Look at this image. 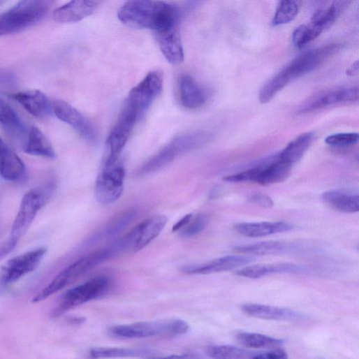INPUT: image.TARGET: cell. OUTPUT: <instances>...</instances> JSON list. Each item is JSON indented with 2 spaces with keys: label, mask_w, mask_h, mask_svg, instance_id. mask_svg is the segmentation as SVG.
<instances>
[{
  "label": "cell",
  "mask_w": 359,
  "mask_h": 359,
  "mask_svg": "<svg viewBox=\"0 0 359 359\" xmlns=\"http://www.w3.org/2000/svg\"><path fill=\"white\" fill-rule=\"evenodd\" d=\"M293 226L283 221L241 223L236 224L234 229L240 235L246 237L258 238L289 232Z\"/></svg>",
  "instance_id": "603a6c76"
},
{
  "label": "cell",
  "mask_w": 359,
  "mask_h": 359,
  "mask_svg": "<svg viewBox=\"0 0 359 359\" xmlns=\"http://www.w3.org/2000/svg\"><path fill=\"white\" fill-rule=\"evenodd\" d=\"M341 8L342 5L336 3L314 13L310 24L307 26L310 42L316 40L334 24L341 13Z\"/></svg>",
  "instance_id": "83f0119b"
},
{
  "label": "cell",
  "mask_w": 359,
  "mask_h": 359,
  "mask_svg": "<svg viewBox=\"0 0 359 359\" xmlns=\"http://www.w3.org/2000/svg\"><path fill=\"white\" fill-rule=\"evenodd\" d=\"M53 113L72 126L85 140L89 142L96 140L97 134L91 122L70 104L62 101L53 102Z\"/></svg>",
  "instance_id": "9a60e30c"
},
{
  "label": "cell",
  "mask_w": 359,
  "mask_h": 359,
  "mask_svg": "<svg viewBox=\"0 0 359 359\" xmlns=\"http://www.w3.org/2000/svg\"><path fill=\"white\" fill-rule=\"evenodd\" d=\"M358 100V87L325 91L312 96L305 101L300 107L299 112L307 113L335 103L355 102Z\"/></svg>",
  "instance_id": "2e32d148"
},
{
  "label": "cell",
  "mask_w": 359,
  "mask_h": 359,
  "mask_svg": "<svg viewBox=\"0 0 359 359\" xmlns=\"http://www.w3.org/2000/svg\"><path fill=\"white\" fill-rule=\"evenodd\" d=\"M358 61H356L346 72V74L350 77H354L358 75Z\"/></svg>",
  "instance_id": "ee69618b"
},
{
  "label": "cell",
  "mask_w": 359,
  "mask_h": 359,
  "mask_svg": "<svg viewBox=\"0 0 359 359\" xmlns=\"http://www.w3.org/2000/svg\"><path fill=\"white\" fill-rule=\"evenodd\" d=\"M125 170L117 161L110 166H103L95 186V197L103 205L114 203L124 191Z\"/></svg>",
  "instance_id": "9c48e42d"
},
{
  "label": "cell",
  "mask_w": 359,
  "mask_h": 359,
  "mask_svg": "<svg viewBox=\"0 0 359 359\" xmlns=\"http://www.w3.org/2000/svg\"><path fill=\"white\" fill-rule=\"evenodd\" d=\"M358 138L359 135L357 133H340L328 136L325 142L331 146L344 147L357 143Z\"/></svg>",
  "instance_id": "74e56055"
},
{
  "label": "cell",
  "mask_w": 359,
  "mask_h": 359,
  "mask_svg": "<svg viewBox=\"0 0 359 359\" xmlns=\"http://www.w3.org/2000/svg\"><path fill=\"white\" fill-rule=\"evenodd\" d=\"M152 351L143 348H94L89 351L92 359L140 358L149 356Z\"/></svg>",
  "instance_id": "4dcf8cb0"
},
{
  "label": "cell",
  "mask_w": 359,
  "mask_h": 359,
  "mask_svg": "<svg viewBox=\"0 0 359 359\" xmlns=\"http://www.w3.org/2000/svg\"><path fill=\"white\" fill-rule=\"evenodd\" d=\"M189 324L182 319L141 321L119 325L110 328L114 336L126 339H142L152 337H175L186 334Z\"/></svg>",
  "instance_id": "8992f818"
},
{
  "label": "cell",
  "mask_w": 359,
  "mask_h": 359,
  "mask_svg": "<svg viewBox=\"0 0 359 359\" xmlns=\"http://www.w3.org/2000/svg\"><path fill=\"white\" fill-rule=\"evenodd\" d=\"M209 223L208 218L203 214H200L191 219L190 223L181 231L180 234L183 237L188 238L196 236L203 232Z\"/></svg>",
  "instance_id": "8d00e7d4"
},
{
  "label": "cell",
  "mask_w": 359,
  "mask_h": 359,
  "mask_svg": "<svg viewBox=\"0 0 359 359\" xmlns=\"http://www.w3.org/2000/svg\"><path fill=\"white\" fill-rule=\"evenodd\" d=\"M148 359H200L198 356L191 353L172 354L166 356H154Z\"/></svg>",
  "instance_id": "b9f144b4"
},
{
  "label": "cell",
  "mask_w": 359,
  "mask_h": 359,
  "mask_svg": "<svg viewBox=\"0 0 359 359\" xmlns=\"http://www.w3.org/2000/svg\"><path fill=\"white\" fill-rule=\"evenodd\" d=\"M178 91L180 101L187 109H198L207 100L206 91L191 75H185L180 78Z\"/></svg>",
  "instance_id": "44dd1931"
},
{
  "label": "cell",
  "mask_w": 359,
  "mask_h": 359,
  "mask_svg": "<svg viewBox=\"0 0 359 359\" xmlns=\"http://www.w3.org/2000/svg\"><path fill=\"white\" fill-rule=\"evenodd\" d=\"M236 340L245 347L254 349H277L283 344L281 339L255 332H239L236 335Z\"/></svg>",
  "instance_id": "1f68e13d"
},
{
  "label": "cell",
  "mask_w": 359,
  "mask_h": 359,
  "mask_svg": "<svg viewBox=\"0 0 359 359\" xmlns=\"http://www.w3.org/2000/svg\"><path fill=\"white\" fill-rule=\"evenodd\" d=\"M206 353L212 359H250L252 352L230 345H212L206 348Z\"/></svg>",
  "instance_id": "836d02e7"
},
{
  "label": "cell",
  "mask_w": 359,
  "mask_h": 359,
  "mask_svg": "<svg viewBox=\"0 0 359 359\" xmlns=\"http://www.w3.org/2000/svg\"><path fill=\"white\" fill-rule=\"evenodd\" d=\"M193 217V214H190L185 216L181 220L178 221L173 227L172 231L173 233L181 231L191 221Z\"/></svg>",
  "instance_id": "7bdbcfd3"
},
{
  "label": "cell",
  "mask_w": 359,
  "mask_h": 359,
  "mask_svg": "<svg viewBox=\"0 0 359 359\" xmlns=\"http://www.w3.org/2000/svg\"><path fill=\"white\" fill-rule=\"evenodd\" d=\"M24 138L22 147L27 154L50 159L56 156L52 143L38 128L32 126Z\"/></svg>",
  "instance_id": "d4e9b609"
},
{
  "label": "cell",
  "mask_w": 359,
  "mask_h": 359,
  "mask_svg": "<svg viewBox=\"0 0 359 359\" xmlns=\"http://www.w3.org/2000/svg\"><path fill=\"white\" fill-rule=\"evenodd\" d=\"M97 265L96 258L92 254L81 258L61 272L33 302L37 303L47 299Z\"/></svg>",
  "instance_id": "7c38bea8"
},
{
  "label": "cell",
  "mask_w": 359,
  "mask_h": 359,
  "mask_svg": "<svg viewBox=\"0 0 359 359\" xmlns=\"http://www.w3.org/2000/svg\"><path fill=\"white\" fill-rule=\"evenodd\" d=\"M0 123L14 134H26L25 126L17 112L0 98Z\"/></svg>",
  "instance_id": "d6a6232c"
},
{
  "label": "cell",
  "mask_w": 359,
  "mask_h": 359,
  "mask_svg": "<svg viewBox=\"0 0 359 359\" xmlns=\"http://www.w3.org/2000/svg\"><path fill=\"white\" fill-rule=\"evenodd\" d=\"M0 257H1V254H0Z\"/></svg>",
  "instance_id": "7dc6e473"
},
{
  "label": "cell",
  "mask_w": 359,
  "mask_h": 359,
  "mask_svg": "<svg viewBox=\"0 0 359 359\" xmlns=\"http://www.w3.org/2000/svg\"><path fill=\"white\" fill-rule=\"evenodd\" d=\"M26 175L24 161L8 147L0 154V175L8 182H19L23 181Z\"/></svg>",
  "instance_id": "4316f807"
},
{
  "label": "cell",
  "mask_w": 359,
  "mask_h": 359,
  "mask_svg": "<svg viewBox=\"0 0 359 359\" xmlns=\"http://www.w3.org/2000/svg\"><path fill=\"white\" fill-rule=\"evenodd\" d=\"M12 97L36 117L45 118L53 113V103L41 91H20Z\"/></svg>",
  "instance_id": "d6986e66"
},
{
  "label": "cell",
  "mask_w": 359,
  "mask_h": 359,
  "mask_svg": "<svg viewBox=\"0 0 359 359\" xmlns=\"http://www.w3.org/2000/svg\"><path fill=\"white\" fill-rule=\"evenodd\" d=\"M161 53L171 64H181L184 61V50L181 36L177 29L156 34Z\"/></svg>",
  "instance_id": "7402d4cb"
},
{
  "label": "cell",
  "mask_w": 359,
  "mask_h": 359,
  "mask_svg": "<svg viewBox=\"0 0 359 359\" xmlns=\"http://www.w3.org/2000/svg\"><path fill=\"white\" fill-rule=\"evenodd\" d=\"M292 168L293 165L278 159L270 163L261 165L256 184L270 186L282 183L290 175Z\"/></svg>",
  "instance_id": "f1b7e54d"
},
{
  "label": "cell",
  "mask_w": 359,
  "mask_h": 359,
  "mask_svg": "<svg viewBox=\"0 0 359 359\" xmlns=\"http://www.w3.org/2000/svg\"><path fill=\"white\" fill-rule=\"evenodd\" d=\"M55 190L52 184L29 191L23 198L19 212L12 226L10 240L0 254L12 251L27 233L38 212L49 203Z\"/></svg>",
  "instance_id": "3957f363"
},
{
  "label": "cell",
  "mask_w": 359,
  "mask_h": 359,
  "mask_svg": "<svg viewBox=\"0 0 359 359\" xmlns=\"http://www.w3.org/2000/svg\"><path fill=\"white\" fill-rule=\"evenodd\" d=\"M5 2H3V1H0V6H1L3 4H4Z\"/></svg>",
  "instance_id": "bcb514c9"
},
{
  "label": "cell",
  "mask_w": 359,
  "mask_h": 359,
  "mask_svg": "<svg viewBox=\"0 0 359 359\" xmlns=\"http://www.w3.org/2000/svg\"><path fill=\"white\" fill-rule=\"evenodd\" d=\"M168 219L163 215L151 217L135 227L124 238L129 250L135 252L144 249L161 233Z\"/></svg>",
  "instance_id": "5bb4252c"
},
{
  "label": "cell",
  "mask_w": 359,
  "mask_h": 359,
  "mask_svg": "<svg viewBox=\"0 0 359 359\" xmlns=\"http://www.w3.org/2000/svg\"><path fill=\"white\" fill-rule=\"evenodd\" d=\"M254 261L248 256H226L208 263L185 267L183 271L189 274H210L227 272L245 266Z\"/></svg>",
  "instance_id": "e0dca14e"
},
{
  "label": "cell",
  "mask_w": 359,
  "mask_h": 359,
  "mask_svg": "<svg viewBox=\"0 0 359 359\" xmlns=\"http://www.w3.org/2000/svg\"><path fill=\"white\" fill-rule=\"evenodd\" d=\"M8 147V146L6 143L0 138V154H1Z\"/></svg>",
  "instance_id": "f6af8a7d"
},
{
  "label": "cell",
  "mask_w": 359,
  "mask_h": 359,
  "mask_svg": "<svg viewBox=\"0 0 359 359\" xmlns=\"http://www.w3.org/2000/svg\"><path fill=\"white\" fill-rule=\"evenodd\" d=\"M314 139V133L307 132L291 140L278 156V159L291 165L299 161Z\"/></svg>",
  "instance_id": "f546056e"
},
{
  "label": "cell",
  "mask_w": 359,
  "mask_h": 359,
  "mask_svg": "<svg viewBox=\"0 0 359 359\" xmlns=\"http://www.w3.org/2000/svg\"><path fill=\"white\" fill-rule=\"evenodd\" d=\"M301 7L300 1H281L273 17L272 26H282L293 22L298 16Z\"/></svg>",
  "instance_id": "e575fe53"
},
{
  "label": "cell",
  "mask_w": 359,
  "mask_h": 359,
  "mask_svg": "<svg viewBox=\"0 0 359 359\" xmlns=\"http://www.w3.org/2000/svg\"><path fill=\"white\" fill-rule=\"evenodd\" d=\"M339 50V45H325L298 57L263 87L260 102H270L288 84L321 66Z\"/></svg>",
  "instance_id": "7a4b0ae2"
},
{
  "label": "cell",
  "mask_w": 359,
  "mask_h": 359,
  "mask_svg": "<svg viewBox=\"0 0 359 359\" xmlns=\"http://www.w3.org/2000/svg\"><path fill=\"white\" fill-rule=\"evenodd\" d=\"M163 75L159 71L149 73L133 88L125 104L142 117L163 89Z\"/></svg>",
  "instance_id": "30bf717a"
},
{
  "label": "cell",
  "mask_w": 359,
  "mask_h": 359,
  "mask_svg": "<svg viewBox=\"0 0 359 359\" xmlns=\"http://www.w3.org/2000/svg\"><path fill=\"white\" fill-rule=\"evenodd\" d=\"M323 200L334 210L345 214L357 213L359 211V196L353 192L337 189L324 193Z\"/></svg>",
  "instance_id": "484cf974"
},
{
  "label": "cell",
  "mask_w": 359,
  "mask_h": 359,
  "mask_svg": "<svg viewBox=\"0 0 359 359\" xmlns=\"http://www.w3.org/2000/svg\"><path fill=\"white\" fill-rule=\"evenodd\" d=\"M310 271L311 269L306 266L284 263L247 266L236 271L235 274L249 279H260L273 274H307Z\"/></svg>",
  "instance_id": "ac0fdd59"
},
{
  "label": "cell",
  "mask_w": 359,
  "mask_h": 359,
  "mask_svg": "<svg viewBox=\"0 0 359 359\" xmlns=\"http://www.w3.org/2000/svg\"><path fill=\"white\" fill-rule=\"evenodd\" d=\"M307 34L306 25H302L294 31L292 40L296 48L302 49L309 43Z\"/></svg>",
  "instance_id": "f35d334b"
},
{
  "label": "cell",
  "mask_w": 359,
  "mask_h": 359,
  "mask_svg": "<svg viewBox=\"0 0 359 359\" xmlns=\"http://www.w3.org/2000/svg\"><path fill=\"white\" fill-rule=\"evenodd\" d=\"M98 1H72L59 8L53 13V20L59 23H74L91 15L100 5Z\"/></svg>",
  "instance_id": "ffe728a7"
},
{
  "label": "cell",
  "mask_w": 359,
  "mask_h": 359,
  "mask_svg": "<svg viewBox=\"0 0 359 359\" xmlns=\"http://www.w3.org/2000/svg\"><path fill=\"white\" fill-rule=\"evenodd\" d=\"M47 251L45 247H41L8 261L0 269V297L22 278L35 271Z\"/></svg>",
  "instance_id": "52a82bcc"
},
{
  "label": "cell",
  "mask_w": 359,
  "mask_h": 359,
  "mask_svg": "<svg viewBox=\"0 0 359 359\" xmlns=\"http://www.w3.org/2000/svg\"><path fill=\"white\" fill-rule=\"evenodd\" d=\"M250 202L254 205L261 207L263 208H271L274 206V202L269 196L257 193L252 196L250 199Z\"/></svg>",
  "instance_id": "60d3db41"
},
{
  "label": "cell",
  "mask_w": 359,
  "mask_h": 359,
  "mask_svg": "<svg viewBox=\"0 0 359 359\" xmlns=\"http://www.w3.org/2000/svg\"><path fill=\"white\" fill-rule=\"evenodd\" d=\"M211 140L205 132H191L173 138L141 167L142 174L151 173L170 164L176 157L198 149Z\"/></svg>",
  "instance_id": "5b68a950"
},
{
  "label": "cell",
  "mask_w": 359,
  "mask_h": 359,
  "mask_svg": "<svg viewBox=\"0 0 359 359\" xmlns=\"http://www.w3.org/2000/svg\"><path fill=\"white\" fill-rule=\"evenodd\" d=\"M52 1H22L0 14V37L20 33L45 19Z\"/></svg>",
  "instance_id": "277c9868"
},
{
  "label": "cell",
  "mask_w": 359,
  "mask_h": 359,
  "mask_svg": "<svg viewBox=\"0 0 359 359\" xmlns=\"http://www.w3.org/2000/svg\"><path fill=\"white\" fill-rule=\"evenodd\" d=\"M140 119L137 113L124 105L119 117L110 132L106 141L107 154L103 166L117 163L126 146L136 122Z\"/></svg>",
  "instance_id": "ba28073f"
},
{
  "label": "cell",
  "mask_w": 359,
  "mask_h": 359,
  "mask_svg": "<svg viewBox=\"0 0 359 359\" xmlns=\"http://www.w3.org/2000/svg\"><path fill=\"white\" fill-rule=\"evenodd\" d=\"M314 249L312 244L304 242L288 243L267 241L256 244L237 246L234 251L248 256H272L280 254H303Z\"/></svg>",
  "instance_id": "4fadbf2b"
},
{
  "label": "cell",
  "mask_w": 359,
  "mask_h": 359,
  "mask_svg": "<svg viewBox=\"0 0 359 359\" xmlns=\"http://www.w3.org/2000/svg\"><path fill=\"white\" fill-rule=\"evenodd\" d=\"M109 279L98 277L68 291L54 312L55 316L93 300L103 295L108 288Z\"/></svg>",
  "instance_id": "8fae6325"
},
{
  "label": "cell",
  "mask_w": 359,
  "mask_h": 359,
  "mask_svg": "<svg viewBox=\"0 0 359 359\" xmlns=\"http://www.w3.org/2000/svg\"><path fill=\"white\" fill-rule=\"evenodd\" d=\"M117 16L125 25L156 34L176 28L180 11L165 2L129 1L119 9Z\"/></svg>",
  "instance_id": "6da1fadb"
},
{
  "label": "cell",
  "mask_w": 359,
  "mask_h": 359,
  "mask_svg": "<svg viewBox=\"0 0 359 359\" xmlns=\"http://www.w3.org/2000/svg\"><path fill=\"white\" fill-rule=\"evenodd\" d=\"M242 310L250 316L265 320L293 321L300 317L292 309L262 304H244Z\"/></svg>",
  "instance_id": "cb8c5ba5"
},
{
  "label": "cell",
  "mask_w": 359,
  "mask_h": 359,
  "mask_svg": "<svg viewBox=\"0 0 359 359\" xmlns=\"http://www.w3.org/2000/svg\"><path fill=\"white\" fill-rule=\"evenodd\" d=\"M136 214V212L133 210L120 214L108 224L101 236L109 237L120 233L134 221Z\"/></svg>",
  "instance_id": "d590c367"
},
{
  "label": "cell",
  "mask_w": 359,
  "mask_h": 359,
  "mask_svg": "<svg viewBox=\"0 0 359 359\" xmlns=\"http://www.w3.org/2000/svg\"><path fill=\"white\" fill-rule=\"evenodd\" d=\"M250 359H288L287 353L281 349L253 355Z\"/></svg>",
  "instance_id": "ab89813d"
}]
</instances>
